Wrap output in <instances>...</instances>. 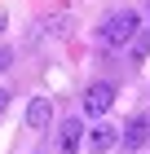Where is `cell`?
Returning <instances> with one entry per match:
<instances>
[{
    "mask_svg": "<svg viewBox=\"0 0 150 154\" xmlns=\"http://www.w3.org/2000/svg\"><path fill=\"white\" fill-rule=\"evenodd\" d=\"M119 141H124L128 150H141V145L150 141V119H141V115H137V119H128V128L119 132Z\"/></svg>",
    "mask_w": 150,
    "mask_h": 154,
    "instance_id": "5",
    "label": "cell"
},
{
    "mask_svg": "<svg viewBox=\"0 0 150 154\" xmlns=\"http://www.w3.org/2000/svg\"><path fill=\"white\" fill-rule=\"evenodd\" d=\"M137 35H141V13L137 9H119V13H110V18L102 22V44L106 48H124Z\"/></svg>",
    "mask_w": 150,
    "mask_h": 154,
    "instance_id": "1",
    "label": "cell"
},
{
    "mask_svg": "<svg viewBox=\"0 0 150 154\" xmlns=\"http://www.w3.org/2000/svg\"><path fill=\"white\" fill-rule=\"evenodd\" d=\"M146 53H150V26H146V31H141L137 40H132V62H141V57H146Z\"/></svg>",
    "mask_w": 150,
    "mask_h": 154,
    "instance_id": "7",
    "label": "cell"
},
{
    "mask_svg": "<svg viewBox=\"0 0 150 154\" xmlns=\"http://www.w3.org/2000/svg\"><path fill=\"white\" fill-rule=\"evenodd\" d=\"M5 106H9V93H5V88H0V115H5Z\"/></svg>",
    "mask_w": 150,
    "mask_h": 154,
    "instance_id": "9",
    "label": "cell"
},
{
    "mask_svg": "<svg viewBox=\"0 0 150 154\" xmlns=\"http://www.w3.org/2000/svg\"><path fill=\"white\" fill-rule=\"evenodd\" d=\"M80 141H84V123H80V119H66V123L58 128V150L62 154H75Z\"/></svg>",
    "mask_w": 150,
    "mask_h": 154,
    "instance_id": "6",
    "label": "cell"
},
{
    "mask_svg": "<svg viewBox=\"0 0 150 154\" xmlns=\"http://www.w3.org/2000/svg\"><path fill=\"white\" fill-rule=\"evenodd\" d=\"M0 31H5V13H0Z\"/></svg>",
    "mask_w": 150,
    "mask_h": 154,
    "instance_id": "10",
    "label": "cell"
},
{
    "mask_svg": "<svg viewBox=\"0 0 150 154\" xmlns=\"http://www.w3.org/2000/svg\"><path fill=\"white\" fill-rule=\"evenodd\" d=\"M53 123V101L49 97H31V106H27V128H49Z\"/></svg>",
    "mask_w": 150,
    "mask_h": 154,
    "instance_id": "4",
    "label": "cell"
},
{
    "mask_svg": "<svg viewBox=\"0 0 150 154\" xmlns=\"http://www.w3.org/2000/svg\"><path fill=\"white\" fill-rule=\"evenodd\" d=\"M5 66H9V48H0V71H5Z\"/></svg>",
    "mask_w": 150,
    "mask_h": 154,
    "instance_id": "8",
    "label": "cell"
},
{
    "mask_svg": "<svg viewBox=\"0 0 150 154\" xmlns=\"http://www.w3.org/2000/svg\"><path fill=\"white\" fill-rule=\"evenodd\" d=\"M119 145V128H110V123H97V128H88V150L93 154H106Z\"/></svg>",
    "mask_w": 150,
    "mask_h": 154,
    "instance_id": "3",
    "label": "cell"
},
{
    "mask_svg": "<svg viewBox=\"0 0 150 154\" xmlns=\"http://www.w3.org/2000/svg\"><path fill=\"white\" fill-rule=\"evenodd\" d=\"M110 106H115V84H88V93H84V115H93V119H97V115H106V110H110Z\"/></svg>",
    "mask_w": 150,
    "mask_h": 154,
    "instance_id": "2",
    "label": "cell"
}]
</instances>
